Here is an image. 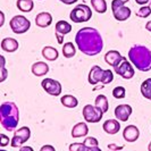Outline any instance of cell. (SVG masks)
<instances>
[{
  "instance_id": "37",
  "label": "cell",
  "mask_w": 151,
  "mask_h": 151,
  "mask_svg": "<svg viewBox=\"0 0 151 151\" xmlns=\"http://www.w3.org/2000/svg\"><path fill=\"white\" fill-rule=\"evenodd\" d=\"M61 2H64L65 5H73V4H75L77 0H59Z\"/></svg>"
},
{
  "instance_id": "42",
  "label": "cell",
  "mask_w": 151,
  "mask_h": 151,
  "mask_svg": "<svg viewBox=\"0 0 151 151\" xmlns=\"http://www.w3.org/2000/svg\"><path fill=\"white\" fill-rule=\"evenodd\" d=\"M145 29L151 32V21H149V22L145 24Z\"/></svg>"
},
{
  "instance_id": "26",
  "label": "cell",
  "mask_w": 151,
  "mask_h": 151,
  "mask_svg": "<svg viewBox=\"0 0 151 151\" xmlns=\"http://www.w3.org/2000/svg\"><path fill=\"white\" fill-rule=\"evenodd\" d=\"M75 53H76L75 45H73L72 42H66L65 45H63V55H64V57L72 58V57L75 56Z\"/></svg>"
},
{
  "instance_id": "20",
  "label": "cell",
  "mask_w": 151,
  "mask_h": 151,
  "mask_svg": "<svg viewBox=\"0 0 151 151\" xmlns=\"http://www.w3.org/2000/svg\"><path fill=\"white\" fill-rule=\"evenodd\" d=\"M49 72V66L43 61H38L32 65V73L35 76H43Z\"/></svg>"
},
{
  "instance_id": "19",
  "label": "cell",
  "mask_w": 151,
  "mask_h": 151,
  "mask_svg": "<svg viewBox=\"0 0 151 151\" xmlns=\"http://www.w3.org/2000/svg\"><path fill=\"white\" fill-rule=\"evenodd\" d=\"M113 14H114L115 19H117L118 22H124V21H126L127 18H129V16H131V14H132V12H131V9H129V7L123 6V7L118 8L117 10L113 12Z\"/></svg>"
},
{
  "instance_id": "17",
  "label": "cell",
  "mask_w": 151,
  "mask_h": 151,
  "mask_svg": "<svg viewBox=\"0 0 151 151\" xmlns=\"http://www.w3.org/2000/svg\"><path fill=\"white\" fill-rule=\"evenodd\" d=\"M102 129L106 133L113 135V134L118 133V131L121 129V124H119L118 119H108L104 123Z\"/></svg>"
},
{
  "instance_id": "33",
  "label": "cell",
  "mask_w": 151,
  "mask_h": 151,
  "mask_svg": "<svg viewBox=\"0 0 151 151\" xmlns=\"http://www.w3.org/2000/svg\"><path fill=\"white\" fill-rule=\"evenodd\" d=\"M129 0H113V2H111V10L113 12L117 10L118 8L125 6V4L129 2Z\"/></svg>"
},
{
  "instance_id": "7",
  "label": "cell",
  "mask_w": 151,
  "mask_h": 151,
  "mask_svg": "<svg viewBox=\"0 0 151 151\" xmlns=\"http://www.w3.org/2000/svg\"><path fill=\"white\" fill-rule=\"evenodd\" d=\"M31 136V129L27 126H23L14 133L13 139L10 140V145L13 148H21Z\"/></svg>"
},
{
  "instance_id": "16",
  "label": "cell",
  "mask_w": 151,
  "mask_h": 151,
  "mask_svg": "<svg viewBox=\"0 0 151 151\" xmlns=\"http://www.w3.org/2000/svg\"><path fill=\"white\" fill-rule=\"evenodd\" d=\"M51 23H52V16L47 12H42L35 17V24L39 27H48Z\"/></svg>"
},
{
  "instance_id": "1",
  "label": "cell",
  "mask_w": 151,
  "mask_h": 151,
  "mask_svg": "<svg viewBox=\"0 0 151 151\" xmlns=\"http://www.w3.org/2000/svg\"><path fill=\"white\" fill-rule=\"evenodd\" d=\"M76 45L86 56H96L104 49V41L97 29L83 27L76 33Z\"/></svg>"
},
{
  "instance_id": "25",
  "label": "cell",
  "mask_w": 151,
  "mask_h": 151,
  "mask_svg": "<svg viewBox=\"0 0 151 151\" xmlns=\"http://www.w3.org/2000/svg\"><path fill=\"white\" fill-rule=\"evenodd\" d=\"M91 5H92L93 9L99 14H104L107 12L106 0H91Z\"/></svg>"
},
{
  "instance_id": "8",
  "label": "cell",
  "mask_w": 151,
  "mask_h": 151,
  "mask_svg": "<svg viewBox=\"0 0 151 151\" xmlns=\"http://www.w3.org/2000/svg\"><path fill=\"white\" fill-rule=\"evenodd\" d=\"M115 72L118 74L119 76H122L123 78L125 80H129L134 76V69H133V66L132 64L129 63L125 57H123L122 61L115 67Z\"/></svg>"
},
{
  "instance_id": "43",
  "label": "cell",
  "mask_w": 151,
  "mask_h": 151,
  "mask_svg": "<svg viewBox=\"0 0 151 151\" xmlns=\"http://www.w3.org/2000/svg\"><path fill=\"white\" fill-rule=\"evenodd\" d=\"M148 150L151 151V142H150V143H149V147H148Z\"/></svg>"
},
{
  "instance_id": "34",
  "label": "cell",
  "mask_w": 151,
  "mask_h": 151,
  "mask_svg": "<svg viewBox=\"0 0 151 151\" xmlns=\"http://www.w3.org/2000/svg\"><path fill=\"white\" fill-rule=\"evenodd\" d=\"M9 143V137L5 134H0V147H6Z\"/></svg>"
},
{
  "instance_id": "31",
  "label": "cell",
  "mask_w": 151,
  "mask_h": 151,
  "mask_svg": "<svg viewBox=\"0 0 151 151\" xmlns=\"http://www.w3.org/2000/svg\"><path fill=\"white\" fill-rule=\"evenodd\" d=\"M150 14H151L150 6H142V7L137 10V13H136V15L139 16V17H141V18H145V17L150 16Z\"/></svg>"
},
{
  "instance_id": "36",
  "label": "cell",
  "mask_w": 151,
  "mask_h": 151,
  "mask_svg": "<svg viewBox=\"0 0 151 151\" xmlns=\"http://www.w3.org/2000/svg\"><path fill=\"white\" fill-rule=\"evenodd\" d=\"M40 150L41 151H55L56 149H55V147H52V145H43Z\"/></svg>"
},
{
  "instance_id": "10",
  "label": "cell",
  "mask_w": 151,
  "mask_h": 151,
  "mask_svg": "<svg viewBox=\"0 0 151 151\" xmlns=\"http://www.w3.org/2000/svg\"><path fill=\"white\" fill-rule=\"evenodd\" d=\"M72 31V25L68 24L66 21H59L56 24V37L58 40V43H63V38L64 35L68 34Z\"/></svg>"
},
{
  "instance_id": "29",
  "label": "cell",
  "mask_w": 151,
  "mask_h": 151,
  "mask_svg": "<svg viewBox=\"0 0 151 151\" xmlns=\"http://www.w3.org/2000/svg\"><path fill=\"white\" fill-rule=\"evenodd\" d=\"M114 80V74L110 69H105L104 74H102V78H101V83L104 84H109L111 83Z\"/></svg>"
},
{
  "instance_id": "41",
  "label": "cell",
  "mask_w": 151,
  "mask_h": 151,
  "mask_svg": "<svg viewBox=\"0 0 151 151\" xmlns=\"http://www.w3.org/2000/svg\"><path fill=\"white\" fill-rule=\"evenodd\" d=\"M108 148H109V149H122L123 147H117V145H114V144H110V145H108Z\"/></svg>"
},
{
  "instance_id": "24",
  "label": "cell",
  "mask_w": 151,
  "mask_h": 151,
  "mask_svg": "<svg viewBox=\"0 0 151 151\" xmlns=\"http://www.w3.org/2000/svg\"><path fill=\"white\" fill-rule=\"evenodd\" d=\"M96 106L99 107L104 113H107L108 109H109V102H108V99L106 96L104 94H99L98 97L96 98Z\"/></svg>"
},
{
  "instance_id": "22",
  "label": "cell",
  "mask_w": 151,
  "mask_h": 151,
  "mask_svg": "<svg viewBox=\"0 0 151 151\" xmlns=\"http://www.w3.org/2000/svg\"><path fill=\"white\" fill-rule=\"evenodd\" d=\"M16 6L23 13H30L34 7V4L33 0H17Z\"/></svg>"
},
{
  "instance_id": "11",
  "label": "cell",
  "mask_w": 151,
  "mask_h": 151,
  "mask_svg": "<svg viewBox=\"0 0 151 151\" xmlns=\"http://www.w3.org/2000/svg\"><path fill=\"white\" fill-rule=\"evenodd\" d=\"M132 114V107L129 105H119L115 108V117L121 122H127Z\"/></svg>"
},
{
  "instance_id": "2",
  "label": "cell",
  "mask_w": 151,
  "mask_h": 151,
  "mask_svg": "<svg viewBox=\"0 0 151 151\" xmlns=\"http://www.w3.org/2000/svg\"><path fill=\"white\" fill-rule=\"evenodd\" d=\"M129 59L141 72H149L151 69V50L144 45H133L129 51Z\"/></svg>"
},
{
  "instance_id": "40",
  "label": "cell",
  "mask_w": 151,
  "mask_h": 151,
  "mask_svg": "<svg viewBox=\"0 0 151 151\" xmlns=\"http://www.w3.org/2000/svg\"><path fill=\"white\" fill-rule=\"evenodd\" d=\"M0 16H1V23H0V26H2V25H4V23H5V14L1 12V13H0Z\"/></svg>"
},
{
  "instance_id": "6",
  "label": "cell",
  "mask_w": 151,
  "mask_h": 151,
  "mask_svg": "<svg viewBox=\"0 0 151 151\" xmlns=\"http://www.w3.org/2000/svg\"><path fill=\"white\" fill-rule=\"evenodd\" d=\"M82 114H83V117L85 122L88 123H99L101 121L102 116H104V111L97 106H91V105H85L82 110Z\"/></svg>"
},
{
  "instance_id": "32",
  "label": "cell",
  "mask_w": 151,
  "mask_h": 151,
  "mask_svg": "<svg viewBox=\"0 0 151 151\" xmlns=\"http://www.w3.org/2000/svg\"><path fill=\"white\" fill-rule=\"evenodd\" d=\"M89 151L88 147L84 143H73L69 145V151Z\"/></svg>"
},
{
  "instance_id": "12",
  "label": "cell",
  "mask_w": 151,
  "mask_h": 151,
  "mask_svg": "<svg viewBox=\"0 0 151 151\" xmlns=\"http://www.w3.org/2000/svg\"><path fill=\"white\" fill-rule=\"evenodd\" d=\"M140 136V131L134 125H129L126 126L124 132H123V137L126 142H135Z\"/></svg>"
},
{
  "instance_id": "23",
  "label": "cell",
  "mask_w": 151,
  "mask_h": 151,
  "mask_svg": "<svg viewBox=\"0 0 151 151\" xmlns=\"http://www.w3.org/2000/svg\"><path fill=\"white\" fill-rule=\"evenodd\" d=\"M60 101L61 104L65 107H67V108H75L78 105V100L72 94H66V96L61 97Z\"/></svg>"
},
{
  "instance_id": "5",
  "label": "cell",
  "mask_w": 151,
  "mask_h": 151,
  "mask_svg": "<svg viewBox=\"0 0 151 151\" xmlns=\"http://www.w3.org/2000/svg\"><path fill=\"white\" fill-rule=\"evenodd\" d=\"M9 26H10V29H12V31L14 33H16V34H23V33H26L27 31L30 30L31 22L25 16L16 15L10 19Z\"/></svg>"
},
{
  "instance_id": "15",
  "label": "cell",
  "mask_w": 151,
  "mask_h": 151,
  "mask_svg": "<svg viewBox=\"0 0 151 151\" xmlns=\"http://www.w3.org/2000/svg\"><path fill=\"white\" fill-rule=\"evenodd\" d=\"M19 43L14 38H5L1 41V49L6 52H14L18 49Z\"/></svg>"
},
{
  "instance_id": "13",
  "label": "cell",
  "mask_w": 151,
  "mask_h": 151,
  "mask_svg": "<svg viewBox=\"0 0 151 151\" xmlns=\"http://www.w3.org/2000/svg\"><path fill=\"white\" fill-rule=\"evenodd\" d=\"M104 70L102 68L98 66V65H94L91 68L90 73H89V83L91 85H96L99 82H101V78H102V74H104Z\"/></svg>"
},
{
  "instance_id": "3",
  "label": "cell",
  "mask_w": 151,
  "mask_h": 151,
  "mask_svg": "<svg viewBox=\"0 0 151 151\" xmlns=\"http://www.w3.org/2000/svg\"><path fill=\"white\" fill-rule=\"evenodd\" d=\"M0 122L1 126L6 131L13 132L19 122V110L14 102L7 101L0 107Z\"/></svg>"
},
{
  "instance_id": "39",
  "label": "cell",
  "mask_w": 151,
  "mask_h": 151,
  "mask_svg": "<svg viewBox=\"0 0 151 151\" xmlns=\"http://www.w3.org/2000/svg\"><path fill=\"white\" fill-rule=\"evenodd\" d=\"M19 149H21V151H33V148H31V147H21Z\"/></svg>"
},
{
  "instance_id": "44",
  "label": "cell",
  "mask_w": 151,
  "mask_h": 151,
  "mask_svg": "<svg viewBox=\"0 0 151 151\" xmlns=\"http://www.w3.org/2000/svg\"><path fill=\"white\" fill-rule=\"evenodd\" d=\"M149 6H150V8H151V1H150V5H149Z\"/></svg>"
},
{
  "instance_id": "18",
  "label": "cell",
  "mask_w": 151,
  "mask_h": 151,
  "mask_svg": "<svg viewBox=\"0 0 151 151\" xmlns=\"http://www.w3.org/2000/svg\"><path fill=\"white\" fill-rule=\"evenodd\" d=\"M89 133V127L85 123H77L74 125V127L72 129V136L74 139H77V137H82V136H85Z\"/></svg>"
},
{
  "instance_id": "30",
  "label": "cell",
  "mask_w": 151,
  "mask_h": 151,
  "mask_svg": "<svg viewBox=\"0 0 151 151\" xmlns=\"http://www.w3.org/2000/svg\"><path fill=\"white\" fill-rule=\"evenodd\" d=\"M125 94H126V90L124 86H116L113 90V97L116 99L125 98Z\"/></svg>"
},
{
  "instance_id": "28",
  "label": "cell",
  "mask_w": 151,
  "mask_h": 151,
  "mask_svg": "<svg viewBox=\"0 0 151 151\" xmlns=\"http://www.w3.org/2000/svg\"><path fill=\"white\" fill-rule=\"evenodd\" d=\"M83 143L88 147V149H89V150H96V151L100 150V148H99V142L96 137L89 136V137H86V139L84 140Z\"/></svg>"
},
{
  "instance_id": "27",
  "label": "cell",
  "mask_w": 151,
  "mask_h": 151,
  "mask_svg": "<svg viewBox=\"0 0 151 151\" xmlns=\"http://www.w3.org/2000/svg\"><path fill=\"white\" fill-rule=\"evenodd\" d=\"M141 93L145 99L151 100V78H147L141 84Z\"/></svg>"
},
{
  "instance_id": "4",
  "label": "cell",
  "mask_w": 151,
  "mask_h": 151,
  "mask_svg": "<svg viewBox=\"0 0 151 151\" xmlns=\"http://www.w3.org/2000/svg\"><path fill=\"white\" fill-rule=\"evenodd\" d=\"M69 17L73 21V23H84L91 19L92 12H91V8L89 6L81 4V5H77L73 8Z\"/></svg>"
},
{
  "instance_id": "21",
  "label": "cell",
  "mask_w": 151,
  "mask_h": 151,
  "mask_svg": "<svg viewBox=\"0 0 151 151\" xmlns=\"http://www.w3.org/2000/svg\"><path fill=\"white\" fill-rule=\"evenodd\" d=\"M42 56H43V58L47 59V60L55 61L57 58H58L59 53H58V51H57L56 48L48 45V47H45V48L42 49Z\"/></svg>"
},
{
  "instance_id": "35",
  "label": "cell",
  "mask_w": 151,
  "mask_h": 151,
  "mask_svg": "<svg viewBox=\"0 0 151 151\" xmlns=\"http://www.w3.org/2000/svg\"><path fill=\"white\" fill-rule=\"evenodd\" d=\"M0 70H1V77H0V82H4V81L7 78V69L5 68V66H1Z\"/></svg>"
},
{
  "instance_id": "9",
  "label": "cell",
  "mask_w": 151,
  "mask_h": 151,
  "mask_svg": "<svg viewBox=\"0 0 151 151\" xmlns=\"http://www.w3.org/2000/svg\"><path fill=\"white\" fill-rule=\"evenodd\" d=\"M41 85H42L43 90H45L48 94L53 96V97L60 96L61 84L59 83L58 81H56V80H53V78H45V80H42Z\"/></svg>"
},
{
  "instance_id": "14",
  "label": "cell",
  "mask_w": 151,
  "mask_h": 151,
  "mask_svg": "<svg viewBox=\"0 0 151 151\" xmlns=\"http://www.w3.org/2000/svg\"><path fill=\"white\" fill-rule=\"evenodd\" d=\"M122 59H123V56L117 50H110L105 55V61L109 66H111L114 68L121 63Z\"/></svg>"
},
{
  "instance_id": "38",
  "label": "cell",
  "mask_w": 151,
  "mask_h": 151,
  "mask_svg": "<svg viewBox=\"0 0 151 151\" xmlns=\"http://www.w3.org/2000/svg\"><path fill=\"white\" fill-rule=\"evenodd\" d=\"M135 1L137 5H141V6H144V5H147L149 2V0H135Z\"/></svg>"
}]
</instances>
